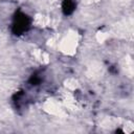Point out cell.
I'll list each match as a JSON object with an SVG mask.
<instances>
[{"mask_svg":"<svg viewBox=\"0 0 134 134\" xmlns=\"http://www.w3.org/2000/svg\"><path fill=\"white\" fill-rule=\"evenodd\" d=\"M30 24H31L30 18L26 14L22 12H18L15 14L14 19H13L12 31L16 36H21L29 29Z\"/></svg>","mask_w":134,"mask_h":134,"instance_id":"6da1fadb","label":"cell"},{"mask_svg":"<svg viewBox=\"0 0 134 134\" xmlns=\"http://www.w3.org/2000/svg\"><path fill=\"white\" fill-rule=\"evenodd\" d=\"M76 7V2L75 0H63L62 1V10L63 14L66 16L71 15Z\"/></svg>","mask_w":134,"mask_h":134,"instance_id":"7a4b0ae2","label":"cell"},{"mask_svg":"<svg viewBox=\"0 0 134 134\" xmlns=\"http://www.w3.org/2000/svg\"><path fill=\"white\" fill-rule=\"evenodd\" d=\"M41 80H42V79H41L40 74H38V73H35V74H32V75H31V77H30L29 82H30V84H31V85L36 86V85H39V84H40Z\"/></svg>","mask_w":134,"mask_h":134,"instance_id":"3957f363","label":"cell"}]
</instances>
